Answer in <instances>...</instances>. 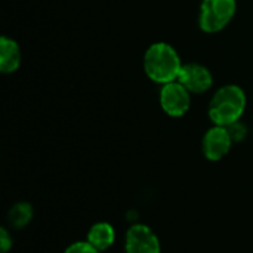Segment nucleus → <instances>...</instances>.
I'll return each instance as SVG.
<instances>
[{"label": "nucleus", "instance_id": "nucleus-4", "mask_svg": "<svg viewBox=\"0 0 253 253\" xmlns=\"http://www.w3.org/2000/svg\"><path fill=\"white\" fill-rule=\"evenodd\" d=\"M159 104L169 117H182L191 108V93L178 80L166 83L160 87Z\"/></svg>", "mask_w": 253, "mask_h": 253}, {"label": "nucleus", "instance_id": "nucleus-3", "mask_svg": "<svg viewBox=\"0 0 253 253\" xmlns=\"http://www.w3.org/2000/svg\"><path fill=\"white\" fill-rule=\"evenodd\" d=\"M237 13V0H202L199 27L208 34L227 28Z\"/></svg>", "mask_w": 253, "mask_h": 253}, {"label": "nucleus", "instance_id": "nucleus-6", "mask_svg": "<svg viewBox=\"0 0 253 253\" xmlns=\"http://www.w3.org/2000/svg\"><path fill=\"white\" fill-rule=\"evenodd\" d=\"M233 139L230 136V132L225 126H216L213 125L211 129L206 130L202 139V150L203 154L208 160L211 162H218L224 159L231 147H233Z\"/></svg>", "mask_w": 253, "mask_h": 253}, {"label": "nucleus", "instance_id": "nucleus-9", "mask_svg": "<svg viewBox=\"0 0 253 253\" xmlns=\"http://www.w3.org/2000/svg\"><path fill=\"white\" fill-rule=\"evenodd\" d=\"M116 240V231L108 222H98L90 227L87 233V242L99 252L108 249Z\"/></svg>", "mask_w": 253, "mask_h": 253}, {"label": "nucleus", "instance_id": "nucleus-11", "mask_svg": "<svg viewBox=\"0 0 253 253\" xmlns=\"http://www.w3.org/2000/svg\"><path fill=\"white\" fill-rule=\"evenodd\" d=\"M227 129H228V132H230V136H231V139H233V142L236 144V142H242V141H245L246 139V136H248V127H246V125L243 123V122H234L233 125H230V126H227Z\"/></svg>", "mask_w": 253, "mask_h": 253}, {"label": "nucleus", "instance_id": "nucleus-2", "mask_svg": "<svg viewBox=\"0 0 253 253\" xmlns=\"http://www.w3.org/2000/svg\"><path fill=\"white\" fill-rule=\"evenodd\" d=\"M248 96L239 84L221 86L208 105V116L216 126H230L239 122L246 111Z\"/></svg>", "mask_w": 253, "mask_h": 253}, {"label": "nucleus", "instance_id": "nucleus-10", "mask_svg": "<svg viewBox=\"0 0 253 253\" xmlns=\"http://www.w3.org/2000/svg\"><path fill=\"white\" fill-rule=\"evenodd\" d=\"M33 219V208L27 202L15 203L7 212V221L13 228H24Z\"/></svg>", "mask_w": 253, "mask_h": 253}, {"label": "nucleus", "instance_id": "nucleus-7", "mask_svg": "<svg viewBox=\"0 0 253 253\" xmlns=\"http://www.w3.org/2000/svg\"><path fill=\"white\" fill-rule=\"evenodd\" d=\"M126 253H160V242L154 231L145 224L132 225L125 237Z\"/></svg>", "mask_w": 253, "mask_h": 253}, {"label": "nucleus", "instance_id": "nucleus-13", "mask_svg": "<svg viewBox=\"0 0 253 253\" xmlns=\"http://www.w3.org/2000/svg\"><path fill=\"white\" fill-rule=\"evenodd\" d=\"M10 248H12V236L3 227V228H0V251L1 253H7Z\"/></svg>", "mask_w": 253, "mask_h": 253}, {"label": "nucleus", "instance_id": "nucleus-5", "mask_svg": "<svg viewBox=\"0 0 253 253\" xmlns=\"http://www.w3.org/2000/svg\"><path fill=\"white\" fill-rule=\"evenodd\" d=\"M212 71L199 62H188L182 65L178 82L182 83L191 95H202L212 89L213 86Z\"/></svg>", "mask_w": 253, "mask_h": 253}, {"label": "nucleus", "instance_id": "nucleus-8", "mask_svg": "<svg viewBox=\"0 0 253 253\" xmlns=\"http://www.w3.org/2000/svg\"><path fill=\"white\" fill-rule=\"evenodd\" d=\"M22 62V52L18 42L9 36L0 39V71L3 74H13Z\"/></svg>", "mask_w": 253, "mask_h": 253}, {"label": "nucleus", "instance_id": "nucleus-1", "mask_svg": "<svg viewBox=\"0 0 253 253\" xmlns=\"http://www.w3.org/2000/svg\"><path fill=\"white\" fill-rule=\"evenodd\" d=\"M182 65L184 62L178 50L166 42L150 44L142 58L145 76L160 86L178 80Z\"/></svg>", "mask_w": 253, "mask_h": 253}, {"label": "nucleus", "instance_id": "nucleus-12", "mask_svg": "<svg viewBox=\"0 0 253 253\" xmlns=\"http://www.w3.org/2000/svg\"><path fill=\"white\" fill-rule=\"evenodd\" d=\"M64 253H99V251L86 240V242H76V243L70 245L64 251Z\"/></svg>", "mask_w": 253, "mask_h": 253}]
</instances>
